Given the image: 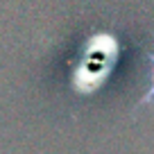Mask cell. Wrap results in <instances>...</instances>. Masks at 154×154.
<instances>
[{"instance_id":"1","label":"cell","mask_w":154,"mask_h":154,"mask_svg":"<svg viewBox=\"0 0 154 154\" xmlns=\"http://www.w3.org/2000/svg\"><path fill=\"white\" fill-rule=\"evenodd\" d=\"M147 59L152 61V84H149V91L145 93L143 97H140V102H138L140 106H143V104H149V102H154V52H149Z\"/></svg>"}]
</instances>
